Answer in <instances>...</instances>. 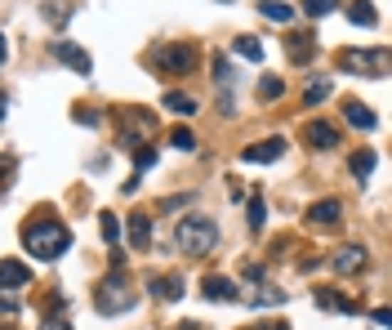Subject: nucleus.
I'll return each instance as SVG.
<instances>
[{"label": "nucleus", "instance_id": "1", "mask_svg": "<svg viewBox=\"0 0 392 330\" xmlns=\"http://www.w3.org/2000/svg\"><path fill=\"white\" fill-rule=\"evenodd\" d=\"M23 245H27V255H31V259L54 263V259H63L67 250H72V233H67V223H58V219H49V214H41V219H31V223L23 228Z\"/></svg>", "mask_w": 392, "mask_h": 330}, {"label": "nucleus", "instance_id": "2", "mask_svg": "<svg viewBox=\"0 0 392 330\" xmlns=\"http://www.w3.org/2000/svg\"><path fill=\"white\" fill-rule=\"evenodd\" d=\"M174 245L183 255H210L218 245V223L210 219V214H187V219H179V228H174Z\"/></svg>", "mask_w": 392, "mask_h": 330}, {"label": "nucleus", "instance_id": "3", "mask_svg": "<svg viewBox=\"0 0 392 330\" xmlns=\"http://www.w3.org/2000/svg\"><path fill=\"white\" fill-rule=\"evenodd\" d=\"M134 304H139V290H134L125 277H107V282L94 286V308L103 312V317H112V312H129Z\"/></svg>", "mask_w": 392, "mask_h": 330}, {"label": "nucleus", "instance_id": "4", "mask_svg": "<svg viewBox=\"0 0 392 330\" xmlns=\"http://www.w3.org/2000/svg\"><path fill=\"white\" fill-rule=\"evenodd\" d=\"M152 63H157V72H165V76H183V72H192V63H196V54H192V45H161L157 54H152Z\"/></svg>", "mask_w": 392, "mask_h": 330}, {"label": "nucleus", "instance_id": "5", "mask_svg": "<svg viewBox=\"0 0 392 330\" xmlns=\"http://www.w3.org/2000/svg\"><path fill=\"white\" fill-rule=\"evenodd\" d=\"M339 63L344 68H352L356 76H383L388 72V49H366V54H356V49H348V54H339Z\"/></svg>", "mask_w": 392, "mask_h": 330}, {"label": "nucleus", "instance_id": "6", "mask_svg": "<svg viewBox=\"0 0 392 330\" xmlns=\"http://www.w3.org/2000/svg\"><path fill=\"white\" fill-rule=\"evenodd\" d=\"M54 54H58V58H63L76 76H90V72H94V58L85 54L80 45H72V41H54Z\"/></svg>", "mask_w": 392, "mask_h": 330}, {"label": "nucleus", "instance_id": "7", "mask_svg": "<svg viewBox=\"0 0 392 330\" xmlns=\"http://www.w3.org/2000/svg\"><path fill=\"white\" fill-rule=\"evenodd\" d=\"M281 152H285V139H263V143L245 147L241 161L245 165H272V161H281Z\"/></svg>", "mask_w": 392, "mask_h": 330}, {"label": "nucleus", "instance_id": "8", "mask_svg": "<svg viewBox=\"0 0 392 330\" xmlns=\"http://www.w3.org/2000/svg\"><path fill=\"white\" fill-rule=\"evenodd\" d=\"M339 219H344V206L334 196H326V201H317L308 210V228H339Z\"/></svg>", "mask_w": 392, "mask_h": 330}, {"label": "nucleus", "instance_id": "9", "mask_svg": "<svg viewBox=\"0 0 392 330\" xmlns=\"http://www.w3.org/2000/svg\"><path fill=\"white\" fill-rule=\"evenodd\" d=\"M18 286H31V268L18 259H0V290H18Z\"/></svg>", "mask_w": 392, "mask_h": 330}, {"label": "nucleus", "instance_id": "10", "mask_svg": "<svg viewBox=\"0 0 392 330\" xmlns=\"http://www.w3.org/2000/svg\"><path fill=\"white\" fill-rule=\"evenodd\" d=\"M312 49H317V41H312V31H290L285 36V54H290V63H312Z\"/></svg>", "mask_w": 392, "mask_h": 330}, {"label": "nucleus", "instance_id": "11", "mask_svg": "<svg viewBox=\"0 0 392 330\" xmlns=\"http://www.w3.org/2000/svg\"><path fill=\"white\" fill-rule=\"evenodd\" d=\"M303 139H308V147H330L339 143V125H330V121H308L303 125Z\"/></svg>", "mask_w": 392, "mask_h": 330}, {"label": "nucleus", "instance_id": "12", "mask_svg": "<svg viewBox=\"0 0 392 330\" xmlns=\"http://www.w3.org/2000/svg\"><path fill=\"white\" fill-rule=\"evenodd\" d=\"M330 268L344 272V277H348V272H361V268H366V250H361V245H344V250L330 255Z\"/></svg>", "mask_w": 392, "mask_h": 330}, {"label": "nucleus", "instance_id": "13", "mask_svg": "<svg viewBox=\"0 0 392 330\" xmlns=\"http://www.w3.org/2000/svg\"><path fill=\"white\" fill-rule=\"evenodd\" d=\"M201 294H206V299H223V304L241 299V290H236V282H232V277H206V286H201Z\"/></svg>", "mask_w": 392, "mask_h": 330}, {"label": "nucleus", "instance_id": "14", "mask_svg": "<svg viewBox=\"0 0 392 330\" xmlns=\"http://www.w3.org/2000/svg\"><path fill=\"white\" fill-rule=\"evenodd\" d=\"M147 290L157 294V299H179L183 294V277H152Z\"/></svg>", "mask_w": 392, "mask_h": 330}, {"label": "nucleus", "instance_id": "15", "mask_svg": "<svg viewBox=\"0 0 392 330\" xmlns=\"http://www.w3.org/2000/svg\"><path fill=\"white\" fill-rule=\"evenodd\" d=\"M374 161H379V156H374L370 147H361V152H352V161H348V170L356 174V183H361V179H370V174H374Z\"/></svg>", "mask_w": 392, "mask_h": 330}, {"label": "nucleus", "instance_id": "16", "mask_svg": "<svg viewBox=\"0 0 392 330\" xmlns=\"http://www.w3.org/2000/svg\"><path fill=\"white\" fill-rule=\"evenodd\" d=\"M259 14L272 23H295V5H281V0H259Z\"/></svg>", "mask_w": 392, "mask_h": 330}, {"label": "nucleus", "instance_id": "17", "mask_svg": "<svg viewBox=\"0 0 392 330\" xmlns=\"http://www.w3.org/2000/svg\"><path fill=\"white\" fill-rule=\"evenodd\" d=\"M348 18H352L356 27H374V23H379V14H374L370 0H352V5H348Z\"/></svg>", "mask_w": 392, "mask_h": 330}, {"label": "nucleus", "instance_id": "18", "mask_svg": "<svg viewBox=\"0 0 392 330\" xmlns=\"http://www.w3.org/2000/svg\"><path fill=\"white\" fill-rule=\"evenodd\" d=\"M129 241H134V250H143V245L152 241V219L147 214H134L129 219Z\"/></svg>", "mask_w": 392, "mask_h": 330}, {"label": "nucleus", "instance_id": "19", "mask_svg": "<svg viewBox=\"0 0 392 330\" xmlns=\"http://www.w3.org/2000/svg\"><path fill=\"white\" fill-rule=\"evenodd\" d=\"M344 117H348L356 129H374V112H370L366 103H348V107H344Z\"/></svg>", "mask_w": 392, "mask_h": 330}, {"label": "nucleus", "instance_id": "20", "mask_svg": "<svg viewBox=\"0 0 392 330\" xmlns=\"http://www.w3.org/2000/svg\"><path fill=\"white\" fill-rule=\"evenodd\" d=\"M165 107L179 112V117H196V98L192 94H165Z\"/></svg>", "mask_w": 392, "mask_h": 330}, {"label": "nucleus", "instance_id": "21", "mask_svg": "<svg viewBox=\"0 0 392 330\" xmlns=\"http://www.w3.org/2000/svg\"><path fill=\"white\" fill-rule=\"evenodd\" d=\"M41 9H45V18L54 23V27H63V23H67V14H72V5H67V0H45Z\"/></svg>", "mask_w": 392, "mask_h": 330}, {"label": "nucleus", "instance_id": "22", "mask_svg": "<svg viewBox=\"0 0 392 330\" xmlns=\"http://www.w3.org/2000/svg\"><path fill=\"white\" fill-rule=\"evenodd\" d=\"M245 223L254 228V233H259V228L267 223V206L259 201V196H250V206H245Z\"/></svg>", "mask_w": 392, "mask_h": 330}, {"label": "nucleus", "instance_id": "23", "mask_svg": "<svg viewBox=\"0 0 392 330\" xmlns=\"http://www.w3.org/2000/svg\"><path fill=\"white\" fill-rule=\"evenodd\" d=\"M321 98H330V80H308V90H303V103H308V107H317L321 103Z\"/></svg>", "mask_w": 392, "mask_h": 330}, {"label": "nucleus", "instance_id": "24", "mask_svg": "<svg viewBox=\"0 0 392 330\" xmlns=\"http://www.w3.org/2000/svg\"><path fill=\"white\" fill-rule=\"evenodd\" d=\"M236 54L250 58V63H259V58H263V45L254 41V36H236Z\"/></svg>", "mask_w": 392, "mask_h": 330}, {"label": "nucleus", "instance_id": "25", "mask_svg": "<svg viewBox=\"0 0 392 330\" xmlns=\"http://www.w3.org/2000/svg\"><path fill=\"white\" fill-rule=\"evenodd\" d=\"M98 228H103V241H107V245L121 241V219H116V214H103V219H98Z\"/></svg>", "mask_w": 392, "mask_h": 330}, {"label": "nucleus", "instance_id": "26", "mask_svg": "<svg viewBox=\"0 0 392 330\" xmlns=\"http://www.w3.org/2000/svg\"><path fill=\"white\" fill-rule=\"evenodd\" d=\"M339 9V0H303V14L308 18H321V14H334Z\"/></svg>", "mask_w": 392, "mask_h": 330}, {"label": "nucleus", "instance_id": "27", "mask_svg": "<svg viewBox=\"0 0 392 330\" xmlns=\"http://www.w3.org/2000/svg\"><path fill=\"white\" fill-rule=\"evenodd\" d=\"M152 165H157V147H134V170H152Z\"/></svg>", "mask_w": 392, "mask_h": 330}, {"label": "nucleus", "instance_id": "28", "mask_svg": "<svg viewBox=\"0 0 392 330\" xmlns=\"http://www.w3.org/2000/svg\"><path fill=\"white\" fill-rule=\"evenodd\" d=\"M259 94H263V98H281V94H285V80H281V76H263V80H259Z\"/></svg>", "mask_w": 392, "mask_h": 330}, {"label": "nucleus", "instance_id": "29", "mask_svg": "<svg viewBox=\"0 0 392 330\" xmlns=\"http://www.w3.org/2000/svg\"><path fill=\"white\" fill-rule=\"evenodd\" d=\"M169 143H174L179 152H196V134H192V129H174V134H169Z\"/></svg>", "mask_w": 392, "mask_h": 330}, {"label": "nucleus", "instance_id": "30", "mask_svg": "<svg viewBox=\"0 0 392 330\" xmlns=\"http://www.w3.org/2000/svg\"><path fill=\"white\" fill-rule=\"evenodd\" d=\"M72 121H80V125H90V129H94V125H103V112H94V107H76V112H72Z\"/></svg>", "mask_w": 392, "mask_h": 330}, {"label": "nucleus", "instance_id": "31", "mask_svg": "<svg viewBox=\"0 0 392 330\" xmlns=\"http://www.w3.org/2000/svg\"><path fill=\"white\" fill-rule=\"evenodd\" d=\"M254 304H285V290H254Z\"/></svg>", "mask_w": 392, "mask_h": 330}, {"label": "nucleus", "instance_id": "32", "mask_svg": "<svg viewBox=\"0 0 392 330\" xmlns=\"http://www.w3.org/2000/svg\"><path fill=\"white\" fill-rule=\"evenodd\" d=\"M214 80H223V85L232 80V63L228 58H214Z\"/></svg>", "mask_w": 392, "mask_h": 330}, {"label": "nucleus", "instance_id": "33", "mask_svg": "<svg viewBox=\"0 0 392 330\" xmlns=\"http://www.w3.org/2000/svg\"><path fill=\"white\" fill-rule=\"evenodd\" d=\"M41 330H76V326L67 321V317H45V321H41Z\"/></svg>", "mask_w": 392, "mask_h": 330}, {"label": "nucleus", "instance_id": "34", "mask_svg": "<svg viewBox=\"0 0 392 330\" xmlns=\"http://www.w3.org/2000/svg\"><path fill=\"white\" fill-rule=\"evenodd\" d=\"M0 317H18V299H9V294H0Z\"/></svg>", "mask_w": 392, "mask_h": 330}, {"label": "nucleus", "instance_id": "35", "mask_svg": "<svg viewBox=\"0 0 392 330\" xmlns=\"http://www.w3.org/2000/svg\"><path fill=\"white\" fill-rule=\"evenodd\" d=\"M9 170H14V165H9L5 156H0V188H5V183H9Z\"/></svg>", "mask_w": 392, "mask_h": 330}, {"label": "nucleus", "instance_id": "36", "mask_svg": "<svg viewBox=\"0 0 392 330\" xmlns=\"http://www.w3.org/2000/svg\"><path fill=\"white\" fill-rule=\"evenodd\" d=\"M250 330H285V321H263V326H250Z\"/></svg>", "mask_w": 392, "mask_h": 330}, {"label": "nucleus", "instance_id": "37", "mask_svg": "<svg viewBox=\"0 0 392 330\" xmlns=\"http://www.w3.org/2000/svg\"><path fill=\"white\" fill-rule=\"evenodd\" d=\"M5 112H9V98H5V90H0V125H5Z\"/></svg>", "mask_w": 392, "mask_h": 330}, {"label": "nucleus", "instance_id": "38", "mask_svg": "<svg viewBox=\"0 0 392 330\" xmlns=\"http://www.w3.org/2000/svg\"><path fill=\"white\" fill-rule=\"evenodd\" d=\"M9 58V41H5V31H0V63Z\"/></svg>", "mask_w": 392, "mask_h": 330}, {"label": "nucleus", "instance_id": "39", "mask_svg": "<svg viewBox=\"0 0 392 330\" xmlns=\"http://www.w3.org/2000/svg\"><path fill=\"white\" fill-rule=\"evenodd\" d=\"M0 330H14V326H0Z\"/></svg>", "mask_w": 392, "mask_h": 330}, {"label": "nucleus", "instance_id": "40", "mask_svg": "<svg viewBox=\"0 0 392 330\" xmlns=\"http://www.w3.org/2000/svg\"><path fill=\"white\" fill-rule=\"evenodd\" d=\"M187 330H201V326H187Z\"/></svg>", "mask_w": 392, "mask_h": 330}]
</instances>
